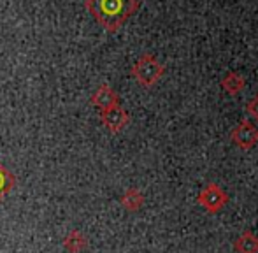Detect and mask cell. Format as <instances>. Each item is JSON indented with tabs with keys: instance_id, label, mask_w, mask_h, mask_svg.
Returning <instances> with one entry per match:
<instances>
[{
	"instance_id": "6da1fadb",
	"label": "cell",
	"mask_w": 258,
	"mask_h": 253,
	"mask_svg": "<svg viewBox=\"0 0 258 253\" xmlns=\"http://www.w3.org/2000/svg\"><path fill=\"white\" fill-rule=\"evenodd\" d=\"M88 13L109 34L118 32L137 13L139 0H85Z\"/></svg>"
},
{
	"instance_id": "7a4b0ae2",
	"label": "cell",
	"mask_w": 258,
	"mask_h": 253,
	"mask_svg": "<svg viewBox=\"0 0 258 253\" xmlns=\"http://www.w3.org/2000/svg\"><path fill=\"white\" fill-rule=\"evenodd\" d=\"M165 74V65L160 64L151 53H144L132 65V76L143 88H153Z\"/></svg>"
},
{
	"instance_id": "3957f363",
	"label": "cell",
	"mask_w": 258,
	"mask_h": 253,
	"mask_svg": "<svg viewBox=\"0 0 258 253\" xmlns=\"http://www.w3.org/2000/svg\"><path fill=\"white\" fill-rule=\"evenodd\" d=\"M197 202L206 209L207 213H218L227 206L228 195L225 194V190L216 183H207L204 188L201 190L197 197Z\"/></svg>"
},
{
	"instance_id": "277c9868",
	"label": "cell",
	"mask_w": 258,
	"mask_h": 253,
	"mask_svg": "<svg viewBox=\"0 0 258 253\" xmlns=\"http://www.w3.org/2000/svg\"><path fill=\"white\" fill-rule=\"evenodd\" d=\"M230 141L239 150H251L258 143V126L249 120H242L237 126H234L230 132Z\"/></svg>"
},
{
	"instance_id": "5b68a950",
	"label": "cell",
	"mask_w": 258,
	"mask_h": 253,
	"mask_svg": "<svg viewBox=\"0 0 258 253\" xmlns=\"http://www.w3.org/2000/svg\"><path fill=\"white\" fill-rule=\"evenodd\" d=\"M100 120H102L104 126L111 134H119L130 123V114L118 104V106H112L105 111H100Z\"/></svg>"
},
{
	"instance_id": "8992f818",
	"label": "cell",
	"mask_w": 258,
	"mask_h": 253,
	"mask_svg": "<svg viewBox=\"0 0 258 253\" xmlns=\"http://www.w3.org/2000/svg\"><path fill=\"white\" fill-rule=\"evenodd\" d=\"M90 102H92V106H95L97 109L105 111V109H109V107H112V106H118L119 97L109 85H100L99 88H97V92L92 95Z\"/></svg>"
},
{
	"instance_id": "52a82bcc",
	"label": "cell",
	"mask_w": 258,
	"mask_h": 253,
	"mask_svg": "<svg viewBox=\"0 0 258 253\" xmlns=\"http://www.w3.org/2000/svg\"><path fill=\"white\" fill-rule=\"evenodd\" d=\"M234 250L235 253H258V236L251 230H244L234 241Z\"/></svg>"
},
{
	"instance_id": "ba28073f",
	"label": "cell",
	"mask_w": 258,
	"mask_h": 253,
	"mask_svg": "<svg viewBox=\"0 0 258 253\" xmlns=\"http://www.w3.org/2000/svg\"><path fill=\"white\" fill-rule=\"evenodd\" d=\"M121 206L130 213L139 211L144 206V194L139 188H126L121 195Z\"/></svg>"
},
{
	"instance_id": "9c48e42d",
	"label": "cell",
	"mask_w": 258,
	"mask_h": 253,
	"mask_svg": "<svg viewBox=\"0 0 258 253\" xmlns=\"http://www.w3.org/2000/svg\"><path fill=\"white\" fill-rule=\"evenodd\" d=\"M221 88H223V92H227L228 95H239V93L244 90L246 86V79L242 78L239 72H228L227 76H225L223 79H221Z\"/></svg>"
},
{
	"instance_id": "30bf717a",
	"label": "cell",
	"mask_w": 258,
	"mask_h": 253,
	"mask_svg": "<svg viewBox=\"0 0 258 253\" xmlns=\"http://www.w3.org/2000/svg\"><path fill=\"white\" fill-rule=\"evenodd\" d=\"M86 246H88V239L79 230H71L63 239V248L71 253H79L85 250Z\"/></svg>"
},
{
	"instance_id": "8fae6325",
	"label": "cell",
	"mask_w": 258,
	"mask_h": 253,
	"mask_svg": "<svg viewBox=\"0 0 258 253\" xmlns=\"http://www.w3.org/2000/svg\"><path fill=\"white\" fill-rule=\"evenodd\" d=\"M16 185V178L14 174L6 167V165L0 162V202L11 194V190Z\"/></svg>"
},
{
	"instance_id": "7c38bea8",
	"label": "cell",
	"mask_w": 258,
	"mask_h": 253,
	"mask_svg": "<svg viewBox=\"0 0 258 253\" xmlns=\"http://www.w3.org/2000/svg\"><path fill=\"white\" fill-rule=\"evenodd\" d=\"M246 111H248V114L253 118V120L258 121V93L248 102V106H246Z\"/></svg>"
}]
</instances>
